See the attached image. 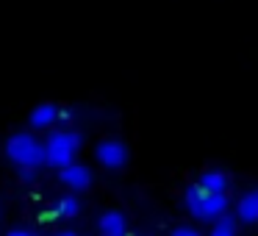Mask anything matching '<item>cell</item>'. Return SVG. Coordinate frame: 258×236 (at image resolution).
Here are the masks:
<instances>
[{
  "label": "cell",
  "mask_w": 258,
  "mask_h": 236,
  "mask_svg": "<svg viewBox=\"0 0 258 236\" xmlns=\"http://www.w3.org/2000/svg\"><path fill=\"white\" fill-rule=\"evenodd\" d=\"M183 203L189 208V214L200 222H217L219 217L228 214V192H203L200 186H189L183 195Z\"/></svg>",
  "instance_id": "cell-1"
},
{
  "label": "cell",
  "mask_w": 258,
  "mask_h": 236,
  "mask_svg": "<svg viewBox=\"0 0 258 236\" xmlns=\"http://www.w3.org/2000/svg\"><path fill=\"white\" fill-rule=\"evenodd\" d=\"M6 156L12 164H17V169H39L47 164V147L34 134H12L6 139Z\"/></svg>",
  "instance_id": "cell-2"
},
{
  "label": "cell",
  "mask_w": 258,
  "mask_h": 236,
  "mask_svg": "<svg viewBox=\"0 0 258 236\" xmlns=\"http://www.w3.org/2000/svg\"><path fill=\"white\" fill-rule=\"evenodd\" d=\"M45 147H47V164L56 169L67 167V164L75 161L81 150V134L78 131H70V128H61V131H50L45 139Z\"/></svg>",
  "instance_id": "cell-3"
},
{
  "label": "cell",
  "mask_w": 258,
  "mask_h": 236,
  "mask_svg": "<svg viewBox=\"0 0 258 236\" xmlns=\"http://www.w3.org/2000/svg\"><path fill=\"white\" fill-rule=\"evenodd\" d=\"M95 158H97V164H103L106 169H122L125 164H128V147H125V142L108 136V139L97 142Z\"/></svg>",
  "instance_id": "cell-4"
},
{
  "label": "cell",
  "mask_w": 258,
  "mask_h": 236,
  "mask_svg": "<svg viewBox=\"0 0 258 236\" xmlns=\"http://www.w3.org/2000/svg\"><path fill=\"white\" fill-rule=\"evenodd\" d=\"M58 181L73 192H86L92 186V169L81 161H73V164L58 169Z\"/></svg>",
  "instance_id": "cell-5"
},
{
  "label": "cell",
  "mask_w": 258,
  "mask_h": 236,
  "mask_svg": "<svg viewBox=\"0 0 258 236\" xmlns=\"http://www.w3.org/2000/svg\"><path fill=\"white\" fill-rule=\"evenodd\" d=\"M58 114H61V108H58L56 103H42V106H36L34 111H31L28 123L34 131H47L50 125L58 123Z\"/></svg>",
  "instance_id": "cell-6"
},
{
  "label": "cell",
  "mask_w": 258,
  "mask_h": 236,
  "mask_svg": "<svg viewBox=\"0 0 258 236\" xmlns=\"http://www.w3.org/2000/svg\"><path fill=\"white\" fill-rule=\"evenodd\" d=\"M236 219L244 225H255L258 222V189L241 195V200L236 203Z\"/></svg>",
  "instance_id": "cell-7"
},
{
  "label": "cell",
  "mask_w": 258,
  "mask_h": 236,
  "mask_svg": "<svg viewBox=\"0 0 258 236\" xmlns=\"http://www.w3.org/2000/svg\"><path fill=\"white\" fill-rule=\"evenodd\" d=\"M97 228L103 236H128V219L119 211H106L97 219Z\"/></svg>",
  "instance_id": "cell-8"
},
{
  "label": "cell",
  "mask_w": 258,
  "mask_h": 236,
  "mask_svg": "<svg viewBox=\"0 0 258 236\" xmlns=\"http://www.w3.org/2000/svg\"><path fill=\"white\" fill-rule=\"evenodd\" d=\"M197 186H200L203 192H228L230 178L222 169H206V172L197 178Z\"/></svg>",
  "instance_id": "cell-9"
},
{
  "label": "cell",
  "mask_w": 258,
  "mask_h": 236,
  "mask_svg": "<svg viewBox=\"0 0 258 236\" xmlns=\"http://www.w3.org/2000/svg\"><path fill=\"white\" fill-rule=\"evenodd\" d=\"M78 211H81V200L75 195L61 197V200H56V206H53V214H56V217H61V219L78 217Z\"/></svg>",
  "instance_id": "cell-10"
},
{
  "label": "cell",
  "mask_w": 258,
  "mask_h": 236,
  "mask_svg": "<svg viewBox=\"0 0 258 236\" xmlns=\"http://www.w3.org/2000/svg\"><path fill=\"white\" fill-rule=\"evenodd\" d=\"M208 236H239V219L230 217V214H225V217L217 219V222H211Z\"/></svg>",
  "instance_id": "cell-11"
},
{
  "label": "cell",
  "mask_w": 258,
  "mask_h": 236,
  "mask_svg": "<svg viewBox=\"0 0 258 236\" xmlns=\"http://www.w3.org/2000/svg\"><path fill=\"white\" fill-rule=\"evenodd\" d=\"M172 236H203V233L195 228V225H175Z\"/></svg>",
  "instance_id": "cell-12"
},
{
  "label": "cell",
  "mask_w": 258,
  "mask_h": 236,
  "mask_svg": "<svg viewBox=\"0 0 258 236\" xmlns=\"http://www.w3.org/2000/svg\"><path fill=\"white\" fill-rule=\"evenodd\" d=\"M6 236H42L39 230H34V228H12Z\"/></svg>",
  "instance_id": "cell-13"
},
{
  "label": "cell",
  "mask_w": 258,
  "mask_h": 236,
  "mask_svg": "<svg viewBox=\"0 0 258 236\" xmlns=\"http://www.w3.org/2000/svg\"><path fill=\"white\" fill-rule=\"evenodd\" d=\"M17 175H20V181H25V184H28V181H34V175H36V169H25V167H23V169H20V172H17Z\"/></svg>",
  "instance_id": "cell-14"
},
{
  "label": "cell",
  "mask_w": 258,
  "mask_h": 236,
  "mask_svg": "<svg viewBox=\"0 0 258 236\" xmlns=\"http://www.w3.org/2000/svg\"><path fill=\"white\" fill-rule=\"evenodd\" d=\"M70 123H73V120H70V111H67V108H61V114H58V125H64V128H67Z\"/></svg>",
  "instance_id": "cell-15"
},
{
  "label": "cell",
  "mask_w": 258,
  "mask_h": 236,
  "mask_svg": "<svg viewBox=\"0 0 258 236\" xmlns=\"http://www.w3.org/2000/svg\"><path fill=\"white\" fill-rule=\"evenodd\" d=\"M53 236H78V233H73V230H58V233H53Z\"/></svg>",
  "instance_id": "cell-16"
}]
</instances>
